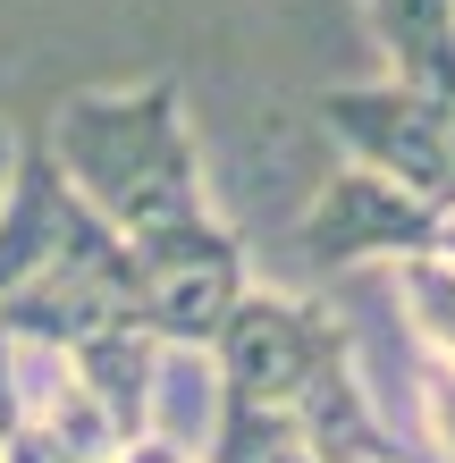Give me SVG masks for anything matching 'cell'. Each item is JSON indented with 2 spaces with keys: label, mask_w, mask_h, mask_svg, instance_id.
Here are the masks:
<instances>
[{
  "label": "cell",
  "mask_w": 455,
  "mask_h": 463,
  "mask_svg": "<svg viewBox=\"0 0 455 463\" xmlns=\"http://www.w3.org/2000/svg\"><path fill=\"white\" fill-rule=\"evenodd\" d=\"M51 160L60 177L85 194L118 236H136L152 220L203 203V169H194V135H185V101L169 76H152L136 93H76L51 118Z\"/></svg>",
  "instance_id": "1"
},
{
  "label": "cell",
  "mask_w": 455,
  "mask_h": 463,
  "mask_svg": "<svg viewBox=\"0 0 455 463\" xmlns=\"http://www.w3.org/2000/svg\"><path fill=\"white\" fill-rule=\"evenodd\" d=\"M245 287H253L245 244L211 203L127 236V320H144L169 345H211Z\"/></svg>",
  "instance_id": "2"
},
{
  "label": "cell",
  "mask_w": 455,
  "mask_h": 463,
  "mask_svg": "<svg viewBox=\"0 0 455 463\" xmlns=\"http://www.w3.org/2000/svg\"><path fill=\"white\" fill-rule=\"evenodd\" d=\"M34 269H93L127 295V236L60 177L51 144H17V177L0 194V295Z\"/></svg>",
  "instance_id": "3"
},
{
  "label": "cell",
  "mask_w": 455,
  "mask_h": 463,
  "mask_svg": "<svg viewBox=\"0 0 455 463\" xmlns=\"http://www.w3.org/2000/svg\"><path fill=\"white\" fill-rule=\"evenodd\" d=\"M320 127L346 144V160L396 177L422 203H455V101L422 93V85H346L320 93Z\"/></svg>",
  "instance_id": "4"
},
{
  "label": "cell",
  "mask_w": 455,
  "mask_h": 463,
  "mask_svg": "<svg viewBox=\"0 0 455 463\" xmlns=\"http://www.w3.org/2000/svg\"><path fill=\"white\" fill-rule=\"evenodd\" d=\"M346 345V320H329L320 304H296V295H270V287H245L211 337V363H220V396L236 404H287L304 396V379Z\"/></svg>",
  "instance_id": "5"
},
{
  "label": "cell",
  "mask_w": 455,
  "mask_h": 463,
  "mask_svg": "<svg viewBox=\"0 0 455 463\" xmlns=\"http://www.w3.org/2000/svg\"><path fill=\"white\" fill-rule=\"evenodd\" d=\"M439 228H447L439 203L405 194L396 177L363 169V160H346V169L304 203V220H296L304 261H320V269H371V261L388 269L405 253H439Z\"/></svg>",
  "instance_id": "6"
},
{
  "label": "cell",
  "mask_w": 455,
  "mask_h": 463,
  "mask_svg": "<svg viewBox=\"0 0 455 463\" xmlns=\"http://www.w3.org/2000/svg\"><path fill=\"white\" fill-rule=\"evenodd\" d=\"M17 430L60 455V463H118L127 439L110 430V413L93 404V388L76 379V363L60 345H17Z\"/></svg>",
  "instance_id": "7"
},
{
  "label": "cell",
  "mask_w": 455,
  "mask_h": 463,
  "mask_svg": "<svg viewBox=\"0 0 455 463\" xmlns=\"http://www.w3.org/2000/svg\"><path fill=\"white\" fill-rule=\"evenodd\" d=\"M287 421H296V439L320 463H413L380 430V413H371V396H363V379H355V345H337L329 363L304 379V396L287 404Z\"/></svg>",
  "instance_id": "8"
},
{
  "label": "cell",
  "mask_w": 455,
  "mask_h": 463,
  "mask_svg": "<svg viewBox=\"0 0 455 463\" xmlns=\"http://www.w3.org/2000/svg\"><path fill=\"white\" fill-rule=\"evenodd\" d=\"M101 320H127V295L110 279H93V269H34L25 287L0 295V329H9L17 345H76L93 337Z\"/></svg>",
  "instance_id": "9"
},
{
  "label": "cell",
  "mask_w": 455,
  "mask_h": 463,
  "mask_svg": "<svg viewBox=\"0 0 455 463\" xmlns=\"http://www.w3.org/2000/svg\"><path fill=\"white\" fill-rule=\"evenodd\" d=\"M76 379L93 388V404L110 413V430L127 447H144V404H152V363H160V337L144 329V320H101L93 337L68 345Z\"/></svg>",
  "instance_id": "10"
},
{
  "label": "cell",
  "mask_w": 455,
  "mask_h": 463,
  "mask_svg": "<svg viewBox=\"0 0 455 463\" xmlns=\"http://www.w3.org/2000/svg\"><path fill=\"white\" fill-rule=\"evenodd\" d=\"M211 430H220V363H211V345H169V337H160L144 439L169 447V455H203Z\"/></svg>",
  "instance_id": "11"
},
{
  "label": "cell",
  "mask_w": 455,
  "mask_h": 463,
  "mask_svg": "<svg viewBox=\"0 0 455 463\" xmlns=\"http://www.w3.org/2000/svg\"><path fill=\"white\" fill-rule=\"evenodd\" d=\"M396 85H422L455 101V0H363Z\"/></svg>",
  "instance_id": "12"
},
{
  "label": "cell",
  "mask_w": 455,
  "mask_h": 463,
  "mask_svg": "<svg viewBox=\"0 0 455 463\" xmlns=\"http://www.w3.org/2000/svg\"><path fill=\"white\" fill-rule=\"evenodd\" d=\"M396 269V304L405 329L422 337V354H455V253H405Z\"/></svg>",
  "instance_id": "13"
},
{
  "label": "cell",
  "mask_w": 455,
  "mask_h": 463,
  "mask_svg": "<svg viewBox=\"0 0 455 463\" xmlns=\"http://www.w3.org/2000/svg\"><path fill=\"white\" fill-rule=\"evenodd\" d=\"M422 430L431 455L455 463V354H422Z\"/></svg>",
  "instance_id": "14"
},
{
  "label": "cell",
  "mask_w": 455,
  "mask_h": 463,
  "mask_svg": "<svg viewBox=\"0 0 455 463\" xmlns=\"http://www.w3.org/2000/svg\"><path fill=\"white\" fill-rule=\"evenodd\" d=\"M9 177H17V127L0 118V194H9Z\"/></svg>",
  "instance_id": "15"
},
{
  "label": "cell",
  "mask_w": 455,
  "mask_h": 463,
  "mask_svg": "<svg viewBox=\"0 0 455 463\" xmlns=\"http://www.w3.org/2000/svg\"><path fill=\"white\" fill-rule=\"evenodd\" d=\"M439 253H455V203H447V228H439Z\"/></svg>",
  "instance_id": "16"
}]
</instances>
